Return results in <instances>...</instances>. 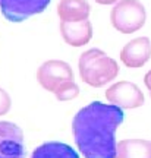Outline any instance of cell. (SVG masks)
I'll use <instances>...</instances> for the list:
<instances>
[{
	"mask_svg": "<svg viewBox=\"0 0 151 158\" xmlns=\"http://www.w3.org/2000/svg\"><path fill=\"white\" fill-rule=\"evenodd\" d=\"M79 95V86L76 85L75 81H71V82H66L65 85H62L60 88L54 92V97H56L59 101H71V100H75L76 97Z\"/></svg>",
	"mask_w": 151,
	"mask_h": 158,
	"instance_id": "obj_13",
	"label": "cell"
},
{
	"mask_svg": "<svg viewBox=\"0 0 151 158\" xmlns=\"http://www.w3.org/2000/svg\"><path fill=\"white\" fill-rule=\"evenodd\" d=\"M147 21L145 6L140 0H120L110 12L113 28L122 34H132L140 31Z\"/></svg>",
	"mask_w": 151,
	"mask_h": 158,
	"instance_id": "obj_3",
	"label": "cell"
},
{
	"mask_svg": "<svg viewBox=\"0 0 151 158\" xmlns=\"http://www.w3.org/2000/svg\"><path fill=\"white\" fill-rule=\"evenodd\" d=\"M24 132L12 122H0V158H25Z\"/></svg>",
	"mask_w": 151,
	"mask_h": 158,
	"instance_id": "obj_7",
	"label": "cell"
},
{
	"mask_svg": "<svg viewBox=\"0 0 151 158\" xmlns=\"http://www.w3.org/2000/svg\"><path fill=\"white\" fill-rule=\"evenodd\" d=\"M90 3L87 0H60L57 3V16L63 22L85 21L90 16Z\"/></svg>",
	"mask_w": 151,
	"mask_h": 158,
	"instance_id": "obj_10",
	"label": "cell"
},
{
	"mask_svg": "<svg viewBox=\"0 0 151 158\" xmlns=\"http://www.w3.org/2000/svg\"><path fill=\"white\" fill-rule=\"evenodd\" d=\"M37 81L38 84L49 92H56L62 85L66 82L75 81L73 70L69 63L57 59H51L44 62L37 70Z\"/></svg>",
	"mask_w": 151,
	"mask_h": 158,
	"instance_id": "obj_4",
	"label": "cell"
},
{
	"mask_svg": "<svg viewBox=\"0 0 151 158\" xmlns=\"http://www.w3.org/2000/svg\"><path fill=\"white\" fill-rule=\"evenodd\" d=\"M11 107H12L11 95L7 94V91L0 88V116H5V114L9 113Z\"/></svg>",
	"mask_w": 151,
	"mask_h": 158,
	"instance_id": "obj_14",
	"label": "cell"
},
{
	"mask_svg": "<svg viewBox=\"0 0 151 158\" xmlns=\"http://www.w3.org/2000/svg\"><path fill=\"white\" fill-rule=\"evenodd\" d=\"M78 70L82 82L93 88H101L118 78L119 64L100 48H90L79 56Z\"/></svg>",
	"mask_w": 151,
	"mask_h": 158,
	"instance_id": "obj_2",
	"label": "cell"
},
{
	"mask_svg": "<svg viewBox=\"0 0 151 158\" xmlns=\"http://www.w3.org/2000/svg\"><path fill=\"white\" fill-rule=\"evenodd\" d=\"M51 0H0V12L9 22H24L47 9Z\"/></svg>",
	"mask_w": 151,
	"mask_h": 158,
	"instance_id": "obj_6",
	"label": "cell"
},
{
	"mask_svg": "<svg viewBox=\"0 0 151 158\" xmlns=\"http://www.w3.org/2000/svg\"><path fill=\"white\" fill-rule=\"evenodd\" d=\"M151 59V41L148 37H138L128 41L120 50V62L129 69H140Z\"/></svg>",
	"mask_w": 151,
	"mask_h": 158,
	"instance_id": "obj_8",
	"label": "cell"
},
{
	"mask_svg": "<svg viewBox=\"0 0 151 158\" xmlns=\"http://www.w3.org/2000/svg\"><path fill=\"white\" fill-rule=\"evenodd\" d=\"M116 158H151V141L131 138L118 143Z\"/></svg>",
	"mask_w": 151,
	"mask_h": 158,
	"instance_id": "obj_11",
	"label": "cell"
},
{
	"mask_svg": "<svg viewBox=\"0 0 151 158\" xmlns=\"http://www.w3.org/2000/svg\"><path fill=\"white\" fill-rule=\"evenodd\" d=\"M144 84H145L147 89L150 92V97H151V70H148L145 73V78H144Z\"/></svg>",
	"mask_w": 151,
	"mask_h": 158,
	"instance_id": "obj_15",
	"label": "cell"
},
{
	"mask_svg": "<svg viewBox=\"0 0 151 158\" xmlns=\"http://www.w3.org/2000/svg\"><path fill=\"white\" fill-rule=\"evenodd\" d=\"M94 2H97L98 5H116L120 0H94Z\"/></svg>",
	"mask_w": 151,
	"mask_h": 158,
	"instance_id": "obj_16",
	"label": "cell"
},
{
	"mask_svg": "<svg viewBox=\"0 0 151 158\" xmlns=\"http://www.w3.org/2000/svg\"><path fill=\"white\" fill-rule=\"evenodd\" d=\"M106 100L113 106H118L122 110H132V108L142 107L145 98L141 88L134 82L129 81H119L110 85L106 91Z\"/></svg>",
	"mask_w": 151,
	"mask_h": 158,
	"instance_id": "obj_5",
	"label": "cell"
},
{
	"mask_svg": "<svg viewBox=\"0 0 151 158\" xmlns=\"http://www.w3.org/2000/svg\"><path fill=\"white\" fill-rule=\"evenodd\" d=\"M60 35L63 41L71 47H82L93 38V23L85 19L78 22L60 21Z\"/></svg>",
	"mask_w": 151,
	"mask_h": 158,
	"instance_id": "obj_9",
	"label": "cell"
},
{
	"mask_svg": "<svg viewBox=\"0 0 151 158\" xmlns=\"http://www.w3.org/2000/svg\"><path fill=\"white\" fill-rule=\"evenodd\" d=\"M123 110L118 106L93 101L75 114L72 132L75 143L85 158H116L114 133L123 123Z\"/></svg>",
	"mask_w": 151,
	"mask_h": 158,
	"instance_id": "obj_1",
	"label": "cell"
},
{
	"mask_svg": "<svg viewBox=\"0 0 151 158\" xmlns=\"http://www.w3.org/2000/svg\"><path fill=\"white\" fill-rule=\"evenodd\" d=\"M31 158H79L75 149L62 142H45L34 149Z\"/></svg>",
	"mask_w": 151,
	"mask_h": 158,
	"instance_id": "obj_12",
	"label": "cell"
}]
</instances>
